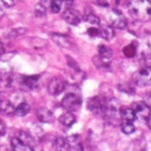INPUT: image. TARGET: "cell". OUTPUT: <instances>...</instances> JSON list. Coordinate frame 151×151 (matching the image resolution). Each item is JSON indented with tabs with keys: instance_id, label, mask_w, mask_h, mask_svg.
<instances>
[{
	"instance_id": "obj_41",
	"label": "cell",
	"mask_w": 151,
	"mask_h": 151,
	"mask_svg": "<svg viewBox=\"0 0 151 151\" xmlns=\"http://www.w3.org/2000/svg\"><path fill=\"white\" fill-rule=\"evenodd\" d=\"M121 3H122V0H116V4H117V5H118V4L120 5Z\"/></svg>"
},
{
	"instance_id": "obj_23",
	"label": "cell",
	"mask_w": 151,
	"mask_h": 151,
	"mask_svg": "<svg viewBox=\"0 0 151 151\" xmlns=\"http://www.w3.org/2000/svg\"><path fill=\"white\" fill-rule=\"evenodd\" d=\"M99 56L101 57L105 60H110L113 56V52L112 50L107 46H99Z\"/></svg>"
},
{
	"instance_id": "obj_25",
	"label": "cell",
	"mask_w": 151,
	"mask_h": 151,
	"mask_svg": "<svg viewBox=\"0 0 151 151\" xmlns=\"http://www.w3.org/2000/svg\"><path fill=\"white\" fill-rule=\"evenodd\" d=\"M107 61L108 60L103 59L101 56H95L94 58H93V62L96 64V66L99 67V68L103 69V70H109L110 69V64Z\"/></svg>"
},
{
	"instance_id": "obj_24",
	"label": "cell",
	"mask_w": 151,
	"mask_h": 151,
	"mask_svg": "<svg viewBox=\"0 0 151 151\" xmlns=\"http://www.w3.org/2000/svg\"><path fill=\"white\" fill-rule=\"evenodd\" d=\"M12 147H13V149L16 151H31V149H30L29 147L22 144L16 137L12 139Z\"/></svg>"
},
{
	"instance_id": "obj_5",
	"label": "cell",
	"mask_w": 151,
	"mask_h": 151,
	"mask_svg": "<svg viewBox=\"0 0 151 151\" xmlns=\"http://www.w3.org/2000/svg\"><path fill=\"white\" fill-rule=\"evenodd\" d=\"M139 51L143 58H151V33L145 32L141 38V42L139 45Z\"/></svg>"
},
{
	"instance_id": "obj_19",
	"label": "cell",
	"mask_w": 151,
	"mask_h": 151,
	"mask_svg": "<svg viewBox=\"0 0 151 151\" xmlns=\"http://www.w3.org/2000/svg\"><path fill=\"white\" fill-rule=\"evenodd\" d=\"M99 35L101 36L103 38L107 40H110L112 38H114L115 36V32H114L113 28L111 26H103L99 30Z\"/></svg>"
},
{
	"instance_id": "obj_9",
	"label": "cell",
	"mask_w": 151,
	"mask_h": 151,
	"mask_svg": "<svg viewBox=\"0 0 151 151\" xmlns=\"http://www.w3.org/2000/svg\"><path fill=\"white\" fill-rule=\"evenodd\" d=\"M132 110L134 111L136 113V116L137 117H140L142 119H145L146 120L147 118L149 117L150 115V108L146 105L145 101H136V103L132 104Z\"/></svg>"
},
{
	"instance_id": "obj_40",
	"label": "cell",
	"mask_w": 151,
	"mask_h": 151,
	"mask_svg": "<svg viewBox=\"0 0 151 151\" xmlns=\"http://www.w3.org/2000/svg\"><path fill=\"white\" fill-rule=\"evenodd\" d=\"M3 16H4V12H3V9H1V6H0V18H2Z\"/></svg>"
},
{
	"instance_id": "obj_36",
	"label": "cell",
	"mask_w": 151,
	"mask_h": 151,
	"mask_svg": "<svg viewBox=\"0 0 151 151\" xmlns=\"http://www.w3.org/2000/svg\"><path fill=\"white\" fill-rule=\"evenodd\" d=\"M73 3V0H63V6H64L66 9H70Z\"/></svg>"
},
{
	"instance_id": "obj_31",
	"label": "cell",
	"mask_w": 151,
	"mask_h": 151,
	"mask_svg": "<svg viewBox=\"0 0 151 151\" xmlns=\"http://www.w3.org/2000/svg\"><path fill=\"white\" fill-rule=\"evenodd\" d=\"M34 13L37 17H44V16H46V6L42 3H38V4L35 5Z\"/></svg>"
},
{
	"instance_id": "obj_20",
	"label": "cell",
	"mask_w": 151,
	"mask_h": 151,
	"mask_svg": "<svg viewBox=\"0 0 151 151\" xmlns=\"http://www.w3.org/2000/svg\"><path fill=\"white\" fill-rule=\"evenodd\" d=\"M121 117L124 119V121L132 122L137 118V116L132 108H125V109L121 110Z\"/></svg>"
},
{
	"instance_id": "obj_32",
	"label": "cell",
	"mask_w": 151,
	"mask_h": 151,
	"mask_svg": "<svg viewBox=\"0 0 151 151\" xmlns=\"http://www.w3.org/2000/svg\"><path fill=\"white\" fill-rule=\"evenodd\" d=\"M88 34L90 36H97V35H99V30L96 29V28L91 27L88 29Z\"/></svg>"
},
{
	"instance_id": "obj_28",
	"label": "cell",
	"mask_w": 151,
	"mask_h": 151,
	"mask_svg": "<svg viewBox=\"0 0 151 151\" xmlns=\"http://www.w3.org/2000/svg\"><path fill=\"white\" fill-rule=\"evenodd\" d=\"M85 21L89 24H92V25H99V23H101L99 17L92 13H88L85 15Z\"/></svg>"
},
{
	"instance_id": "obj_39",
	"label": "cell",
	"mask_w": 151,
	"mask_h": 151,
	"mask_svg": "<svg viewBox=\"0 0 151 151\" xmlns=\"http://www.w3.org/2000/svg\"><path fill=\"white\" fill-rule=\"evenodd\" d=\"M99 4H101V5H105V6H108V3L106 2V1H103V2H101V0H99Z\"/></svg>"
},
{
	"instance_id": "obj_14",
	"label": "cell",
	"mask_w": 151,
	"mask_h": 151,
	"mask_svg": "<svg viewBox=\"0 0 151 151\" xmlns=\"http://www.w3.org/2000/svg\"><path fill=\"white\" fill-rule=\"evenodd\" d=\"M13 84V76L7 70H0V88H9Z\"/></svg>"
},
{
	"instance_id": "obj_26",
	"label": "cell",
	"mask_w": 151,
	"mask_h": 151,
	"mask_svg": "<svg viewBox=\"0 0 151 151\" xmlns=\"http://www.w3.org/2000/svg\"><path fill=\"white\" fill-rule=\"evenodd\" d=\"M27 32V29L26 28H18V29H13L12 31L7 32L5 34V36L9 38H15V37H18L20 35H23Z\"/></svg>"
},
{
	"instance_id": "obj_3",
	"label": "cell",
	"mask_w": 151,
	"mask_h": 151,
	"mask_svg": "<svg viewBox=\"0 0 151 151\" xmlns=\"http://www.w3.org/2000/svg\"><path fill=\"white\" fill-rule=\"evenodd\" d=\"M132 82L140 87H145L151 84V65L134 73L132 75Z\"/></svg>"
},
{
	"instance_id": "obj_18",
	"label": "cell",
	"mask_w": 151,
	"mask_h": 151,
	"mask_svg": "<svg viewBox=\"0 0 151 151\" xmlns=\"http://www.w3.org/2000/svg\"><path fill=\"white\" fill-rule=\"evenodd\" d=\"M59 121L62 125L66 126V127H69L71 126L73 123L76 122V116L73 115V113H70V111L67 112V113H64L60 118H59Z\"/></svg>"
},
{
	"instance_id": "obj_38",
	"label": "cell",
	"mask_w": 151,
	"mask_h": 151,
	"mask_svg": "<svg viewBox=\"0 0 151 151\" xmlns=\"http://www.w3.org/2000/svg\"><path fill=\"white\" fill-rule=\"evenodd\" d=\"M146 121H147V124H148V126H149V128L151 129V114L149 115V117L146 119Z\"/></svg>"
},
{
	"instance_id": "obj_8",
	"label": "cell",
	"mask_w": 151,
	"mask_h": 151,
	"mask_svg": "<svg viewBox=\"0 0 151 151\" xmlns=\"http://www.w3.org/2000/svg\"><path fill=\"white\" fill-rule=\"evenodd\" d=\"M110 21H111L112 27L118 28V29H123L127 26V22L122 13L118 9H114L112 15L110 16Z\"/></svg>"
},
{
	"instance_id": "obj_17",
	"label": "cell",
	"mask_w": 151,
	"mask_h": 151,
	"mask_svg": "<svg viewBox=\"0 0 151 151\" xmlns=\"http://www.w3.org/2000/svg\"><path fill=\"white\" fill-rule=\"evenodd\" d=\"M52 38L59 47H61V48L67 49V48H69V46H70V42L68 40V38H67L65 35H62V34L55 33L52 35Z\"/></svg>"
},
{
	"instance_id": "obj_33",
	"label": "cell",
	"mask_w": 151,
	"mask_h": 151,
	"mask_svg": "<svg viewBox=\"0 0 151 151\" xmlns=\"http://www.w3.org/2000/svg\"><path fill=\"white\" fill-rule=\"evenodd\" d=\"M6 7H12L15 5V0H0Z\"/></svg>"
},
{
	"instance_id": "obj_1",
	"label": "cell",
	"mask_w": 151,
	"mask_h": 151,
	"mask_svg": "<svg viewBox=\"0 0 151 151\" xmlns=\"http://www.w3.org/2000/svg\"><path fill=\"white\" fill-rule=\"evenodd\" d=\"M127 9L129 15L137 21L147 22L151 20L150 0H130Z\"/></svg>"
},
{
	"instance_id": "obj_7",
	"label": "cell",
	"mask_w": 151,
	"mask_h": 151,
	"mask_svg": "<svg viewBox=\"0 0 151 151\" xmlns=\"http://www.w3.org/2000/svg\"><path fill=\"white\" fill-rule=\"evenodd\" d=\"M65 84L64 81L59 77H54L51 79L48 85V91L52 95H59L64 91Z\"/></svg>"
},
{
	"instance_id": "obj_21",
	"label": "cell",
	"mask_w": 151,
	"mask_h": 151,
	"mask_svg": "<svg viewBox=\"0 0 151 151\" xmlns=\"http://www.w3.org/2000/svg\"><path fill=\"white\" fill-rule=\"evenodd\" d=\"M29 111H30V106L26 103H21L17 106V108H16L15 114L17 116L23 117V116L27 115V114L29 113Z\"/></svg>"
},
{
	"instance_id": "obj_22",
	"label": "cell",
	"mask_w": 151,
	"mask_h": 151,
	"mask_svg": "<svg viewBox=\"0 0 151 151\" xmlns=\"http://www.w3.org/2000/svg\"><path fill=\"white\" fill-rule=\"evenodd\" d=\"M54 149L57 151L61 150H68V145L66 143V139L64 138H56V140L54 141Z\"/></svg>"
},
{
	"instance_id": "obj_35",
	"label": "cell",
	"mask_w": 151,
	"mask_h": 151,
	"mask_svg": "<svg viewBox=\"0 0 151 151\" xmlns=\"http://www.w3.org/2000/svg\"><path fill=\"white\" fill-rule=\"evenodd\" d=\"M144 101L146 103V105L151 109V93H147V94L145 95Z\"/></svg>"
},
{
	"instance_id": "obj_12",
	"label": "cell",
	"mask_w": 151,
	"mask_h": 151,
	"mask_svg": "<svg viewBox=\"0 0 151 151\" xmlns=\"http://www.w3.org/2000/svg\"><path fill=\"white\" fill-rule=\"evenodd\" d=\"M36 116L40 122H45V123H52L55 120L52 112L45 107H40L36 110Z\"/></svg>"
},
{
	"instance_id": "obj_34",
	"label": "cell",
	"mask_w": 151,
	"mask_h": 151,
	"mask_svg": "<svg viewBox=\"0 0 151 151\" xmlns=\"http://www.w3.org/2000/svg\"><path fill=\"white\" fill-rule=\"evenodd\" d=\"M5 129H6V127H5L4 122H3V120L0 118V137L3 136V134H5Z\"/></svg>"
},
{
	"instance_id": "obj_6",
	"label": "cell",
	"mask_w": 151,
	"mask_h": 151,
	"mask_svg": "<svg viewBox=\"0 0 151 151\" xmlns=\"http://www.w3.org/2000/svg\"><path fill=\"white\" fill-rule=\"evenodd\" d=\"M88 109L90 110L92 113L99 114V115H103L105 112V107H106V101L105 99H101L99 96L90 97L87 103Z\"/></svg>"
},
{
	"instance_id": "obj_16",
	"label": "cell",
	"mask_w": 151,
	"mask_h": 151,
	"mask_svg": "<svg viewBox=\"0 0 151 151\" xmlns=\"http://www.w3.org/2000/svg\"><path fill=\"white\" fill-rule=\"evenodd\" d=\"M16 108L9 101H0V112L6 116H13Z\"/></svg>"
},
{
	"instance_id": "obj_11",
	"label": "cell",
	"mask_w": 151,
	"mask_h": 151,
	"mask_svg": "<svg viewBox=\"0 0 151 151\" xmlns=\"http://www.w3.org/2000/svg\"><path fill=\"white\" fill-rule=\"evenodd\" d=\"M23 85L26 88L30 89V90H35L38 89L42 85V78L40 76H29V77H23V81H22Z\"/></svg>"
},
{
	"instance_id": "obj_10",
	"label": "cell",
	"mask_w": 151,
	"mask_h": 151,
	"mask_svg": "<svg viewBox=\"0 0 151 151\" xmlns=\"http://www.w3.org/2000/svg\"><path fill=\"white\" fill-rule=\"evenodd\" d=\"M62 18L67 23L71 24V25H78V24L82 21V16H81L80 12L76 11V9H67L66 11L63 13Z\"/></svg>"
},
{
	"instance_id": "obj_2",
	"label": "cell",
	"mask_w": 151,
	"mask_h": 151,
	"mask_svg": "<svg viewBox=\"0 0 151 151\" xmlns=\"http://www.w3.org/2000/svg\"><path fill=\"white\" fill-rule=\"evenodd\" d=\"M106 101V107L105 112L103 115L109 120L111 123H117L121 118V107L120 104L116 101L113 97L105 99Z\"/></svg>"
},
{
	"instance_id": "obj_30",
	"label": "cell",
	"mask_w": 151,
	"mask_h": 151,
	"mask_svg": "<svg viewBox=\"0 0 151 151\" xmlns=\"http://www.w3.org/2000/svg\"><path fill=\"white\" fill-rule=\"evenodd\" d=\"M118 88H119L121 91H123V92L130 93V94H134V93L136 92V90H134V87L130 86V85L127 84V83H122V84L118 85Z\"/></svg>"
},
{
	"instance_id": "obj_37",
	"label": "cell",
	"mask_w": 151,
	"mask_h": 151,
	"mask_svg": "<svg viewBox=\"0 0 151 151\" xmlns=\"http://www.w3.org/2000/svg\"><path fill=\"white\" fill-rule=\"evenodd\" d=\"M3 53H4V47L2 46V44H1V42H0V57L2 56Z\"/></svg>"
},
{
	"instance_id": "obj_15",
	"label": "cell",
	"mask_w": 151,
	"mask_h": 151,
	"mask_svg": "<svg viewBox=\"0 0 151 151\" xmlns=\"http://www.w3.org/2000/svg\"><path fill=\"white\" fill-rule=\"evenodd\" d=\"M66 143L68 145V150H83V145L81 144L80 136L73 134L66 139Z\"/></svg>"
},
{
	"instance_id": "obj_27",
	"label": "cell",
	"mask_w": 151,
	"mask_h": 151,
	"mask_svg": "<svg viewBox=\"0 0 151 151\" xmlns=\"http://www.w3.org/2000/svg\"><path fill=\"white\" fill-rule=\"evenodd\" d=\"M121 130L126 134H130L134 132V125L132 123V121H124L121 124Z\"/></svg>"
},
{
	"instance_id": "obj_29",
	"label": "cell",
	"mask_w": 151,
	"mask_h": 151,
	"mask_svg": "<svg viewBox=\"0 0 151 151\" xmlns=\"http://www.w3.org/2000/svg\"><path fill=\"white\" fill-rule=\"evenodd\" d=\"M137 53V47H134V44H132L129 46H126L125 48L123 49V54L125 55L128 58H132L136 55Z\"/></svg>"
},
{
	"instance_id": "obj_4",
	"label": "cell",
	"mask_w": 151,
	"mask_h": 151,
	"mask_svg": "<svg viewBox=\"0 0 151 151\" xmlns=\"http://www.w3.org/2000/svg\"><path fill=\"white\" fill-rule=\"evenodd\" d=\"M61 105L67 111H77L82 105V99L78 94H76L73 92H69L62 99Z\"/></svg>"
},
{
	"instance_id": "obj_13",
	"label": "cell",
	"mask_w": 151,
	"mask_h": 151,
	"mask_svg": "<svg viewBox=\"0 0 151 151\" xmlns=\"http://www.w3.org/2000/svg\"><path fill=\"white\" fill-rule=\"evenodd\" d=\"M16 138H17L18 140L22 143V144H24L25 146L29 147L31 150H33L34 149V146H35V141H34V139L32 138L28 132H23V130H20V132L17 134V136H16Z\"/></svg>"
}]
</instances>
